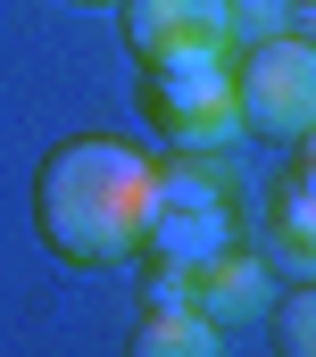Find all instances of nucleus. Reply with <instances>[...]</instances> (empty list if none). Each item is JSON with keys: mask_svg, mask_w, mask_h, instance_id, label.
I'll return each mask as SVG.
<instances>
[{"mask_svg": "<svg viewBox=\"0 0 316 357\" xmlns=\"http://www.w3.org/2000/svg\"><path fill=\"white\" fill-rule=\"evenodd\" d=\"M142 199H150V158L125 142L76 133L34 175V233L67 266H125L142 250Z\"/></svg>", "mask_w": 316, "mask_h": 357, "instance_id": "f257e3e1", "label": "nucleus"}, {"mask_svg": "<svg viewBox=\"0 0 316 357\" xmlns=\"http://www.w3.org/2000/svg\"><path fill=\"white\" fill-rule=\"evenodd\" d=\"M241 241V208H234V175L217 167V150H175L166 167H150V199H142V250L150 266L183 274L217 250Z\"/></svg>", "mask_w": 316, "mask_h": 357, "instance_id": "f03ea898", "label": "nucleus"}, {"mask_svg": "<svg viewBox=\"0 0 316 357\" xmlns=\"http://www.w3.org/2000/svg\"><path fill=\"white\" fill-rule=\"evenodd\" d=\"M142 116L175 150H234L241 108H234V50H183V59H150L142 67Z\"/></svg>", "mask_w": 316, "mask_h": 357, "instance_id": "7ed1b4c3", "label": "nucleus"}, {"mask_svg": "<svg viewBox=\"0 0 316 357\" xmlns=\"http://www.w3.org/2000/svg\"><path fill=\"white\" fill-rule=\"evenodd\" d=\"M234 108H241V142L292 150L316 125V42H300V33L241 42L234 50Z\"/></svg>", "mask_w": 316, "mask_h": 357, "instance_id": "20e7f679", "label": "nucleus"}, {"mask_svg": "<svg viewBox=\"0 0 316 357\" xmlns=\"http://www.w3.org/2000/svg\"><path fill=\"white\" fill-rule=\"evenodd\" d=\"M117 25L142 67L183 50H234V0H117Z\"/></svg>", "mask_w": 316, "mask_h": 357, "instance_id": "39448f33", "label": "nucleus"}, {"mask_svg": "<svg viewBox=\"0 0 316 357\" xmlns=\"http://www.w3.org/2000/svg\"><path fill=\"white\" fill-rule=\"evenodd\" d=\"M183 282V307H200L217 333H234V324H258L266 307H275V266L266 258H250V250H217V258H200V266L175 274Z\"/></svg>", "mask_w": 316, "mask_h": 357, "instance_id": "423d86ee", "label": "nucleus"}, {"mask_svg": "<svg viewBox=\"0 0 316 357\" xmlns=\"http://www.w3.org/2000/svg\"><path fill=\"white\" fill-rule=\"evenodd\" d=\"M266 266L316 274V191L292 175V167L266 183Z\"/></svg>", "mask_w": 316, "mask_h": 357, "instance_id": "0eeeda50", "label": "nucleus"}, {"mask_svg": "<svg viewBox=\"0 0 316 357\" xmlns=\"http://www.w3.org/2000/svg\"><path fill=\"white\" fill-rule=\"evenodd\" d=\"M134 357H217L225 349V333L200 316V307H183V299H142V324H134Z\"/></svg>", "mask_w": 316, "mask_h": 357, "instance_id": "6e6552de", "label": "nucleus"}, {"mask_svg": "<svg viewBox=\"0 0 316 357\" xmlns=\"http://www.w3.org/2000/svg\"><path fill=\"white\" fill-rule=\"evenodd\" d=\"M266 316H275V349L283 357H316V274H300V291L283 307H266Z\"/></svg>", "mask_w": 316, "mask_h": 357, "instance_id": "1a4fd4ad", "label": "nucleus"}, {"mask_svg": "<svg viewBox=\"0 0 316 357\" xmlns=\"http://www.w3.org/2000/svg\"><path fill=\"white\" fill-rule=\"evenodd\" d=\"M266 33H292V0H234V50Z\"/></svg>", "mask_w": 316, "mask_h": 357, "instance_id": "9d476101", "label": "nucleus"}, {"mask_svg": "<svg viewBox=\"0 0 316 357\" xmlns=\"http://www.w3.org/2000/svg\"><path fill=\"white\" fill-rule=\"evenodd\" d=\"M292 175H300V183H308V191H316V125H308V133H300V142H292Z\"/></svg>", "mask_w": 316, "mask_h": 357, "instance_id": "9b49d317", "label": "nucleus"}, {"mask_svg": "<svg viewBox=\"0 0 316 357\" xmlns=\"http://www.w3.org/2000/svg\"><path fill=\"white\" fill-rule=\"evenodd\" d=\"M292 33H300V42H316V0H292Z\"/></svg>", "mask_w": 316, "mask_h": 357, "instance_id": "f8f14e48", "label": "nucleus"}, {"mask_svg": "<svg viewBox=\"0 0 316 357\" xmlns=\"http://www.w3.org/2000/svg\"><path fill=\"white\" fill-rule=\"evenodd\" d=\"M83 8H92V0H83Z\"/></svg>", "mask_w": 316, "mask_h": 357, "instance_id": "ddd939ff", "label": "nucleus"}]
</instances>
